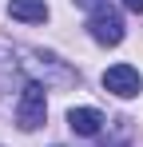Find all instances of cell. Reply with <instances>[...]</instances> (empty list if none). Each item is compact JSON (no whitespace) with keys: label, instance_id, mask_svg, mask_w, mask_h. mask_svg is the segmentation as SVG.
Returning <instances> with one entry per match:
<instances>
[{"label":"cell","instance_id":"277c9868","mask_svg":"<svg viewBox=\"0 0 143 147\" xmlns=\"http://www.w3.org/2000/svg\"><path fill=\"white\" fill-rule=\"evenodd\" d=\"M103 88H107L111 96H119V99H131V96H139L143 80H139V72H135L131 64H115V68L103 72Z\"/></svg>","mask_w":143,"mask_h":147},{"label":"cell","instance_id":"7a4b0ae2","mask_svg":"<svg viewBox=\"0 0 143 147\" xmlns=\"http://www.w3.org/2000/svg\"><path fill=\"white\" fill-rule=\"evenodd\" d=\"M48 88H40V84H28V88H20V99H16V123H20L24 131H36L40 123H44L48 115Z\"/></svg>","mask_w":143,"mask_h":147},{"label":"cell","instance_id":"5b68a950","mask_svg":"<svg viewBox=\"0 0 143 147\" xmlns=\"http://www.w3.org/2000/svg\"><path fill=\"white\" fill-rule=\"evenodd\" d=\"M12 88H28V76H24L20 52L0 48V92H12Z\"/></svg>","mask_w":143,"mask_h":147},{"label":"cell","instance_id":"6da1fadb","mask_svg":"<svg viewBox=\"0 0 143 147\" xmlns=\"http://www.w3.org/2000/svg\"><path fill=\"white\" fill-rule=\"evenodd\" d=\"M20 64H24L28 84H40V88H72V84H80V72H72L52 52H20Z\"/></svg>","mask_w":143,"mask_h":147},{"label":"cell","instance_id":"ba28073f","mask_svg":"<svg viewBox=\"0 0 143 147\" xmlns=\"http://www.w3.org/2000/svg\"><path fill=\"white\" fill-rule=\"evenodd\" d=\"M76 4H80V8H88V12H95V8H103L107 0H76Z\"/></svg>","mask_w":143,"mask_h":147},{"label":"cell","instance_id":"8992f818","mask_svg":"<svg viewBox=\"0 0 143 147\" xmlns=\"http://www.w3.org/2000/svg\"><path fill=\"white\" fill-rule=\"evenodd\" d=\"M103 123H107V119H103L95 107H72V111H68V127L76 131V135H88V139L103 131Z\"/></svg>","mask_w":143,"mask_h":147},{"label":"cell","instance_id":"9c48e42d","mask_svg":"<svg viewBox=\"0 0 143 147\" xmlns=\"http://www.w3.org/2000/svg\"><path fill=\"white\" fill-rule=\"evenodd\" d=\"M123 8H127V12H139V16H143V0H123Z\"/></svg>","mask_w":143,"mask_h":147},{"label":"cell","instance_id":"52a82bcc","mask_svg":"<svg viewBox=\"0 0 143 147\" xmlns=\"http://www.w3.org/2000/svg\"><path fill=\"white\" fill-rule=\"evenodd\" d=\"M8 16L20 24H44L48 20V4L44 0H8Z\"/></svg>","mask_w":143,"mask_h":147},{"label":"cell","instance_id":"3957f363","mask_svg":"<svg viewBox=\"0 0 143 147\" xmlns=\"http://www.w3.org/2000/svg\"><path fill=\"white\" fill-rule=\"evenodd\" d=\"M88 32H92V40H95V44L115 48L119 40H123V16H119L111 4H103V8H95L92 16H88Z\"/></svg>","mask_w":143,"mask_h":147}]
</instances>
